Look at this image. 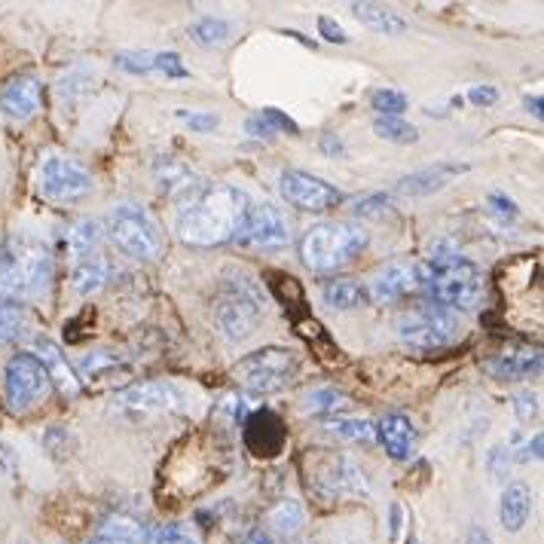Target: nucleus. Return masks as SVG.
I'll list each match as a JSON object with an SVG mask.
<instances>
[{
    "instance_id": "38",
    "label": "nucleus",
    "mask_w": 544,
    "mask_h": 544,
    "mask_svg": "<svg viewBox=\"0 0 544 544\" xmlns=\"http://www.w3.org/2000/svg\"><path fill=\"white\" fill-rule=\"evenodd\" d=\"M147 541H150V544H202V541H199V535H196L190 526H184V523L159 526V529H156Z\"/></svg>"
},
{
    "instance_id": "10",
    "label": "nucleus",
    "mask_w": 544,
    "mask_h": 544,
    "mask_svg": "<svg viewBox=\"0 0 544 544\" xmlns=\"http://www.w3.org/2000/svg\"><path fill=\"white\" fill-rule=\"evenodd\" d=\"M37 190L49 202H80L95 190V178L77 159L62 153H46L37 166Z\"/></svg>"
},
{
    "instance_id": "35",
    "label": "nucleus",
    "mask_w": 544,
    "mask_h": 544,
    "mask_svg": "<svg viewBox=\"0 0 544 544\" xmlns=\"http://www.w3.org/2000/svg\"><path fill=\"white\" fill-rule=\"evenodd\" d=\"M28 324V315L19 303L10 300H0V343H10L16 340Z\"/></svg>"
},
{
    "instance_id": "47",
    "label": "nucleus",
    "mask_w": 544,
    "mask_h": 544,
    "mask_svg": "<svg viewBox=\"0 0 544 544\" xmlns=\"http://www.w3.org/2000/svg\"><path fill=\"white\" fill-rule=\"evenodd\" d=\"M383 208H392V199L386 193H376V196H367L358 202V214H383Z\"/></svg>"
},
{
    "instance_id": "6",
    "label": "nucleus",
    "mask_w": 544,
    "mask_h": 544,
    "mask_svg": "<svg viewBox=\"0 0 544 544\" xmlns=\"http://www.w3.org/2000/svg\"><path fill=\"white\" fill-rule=\"evenodd\" d=\"M297 376V355L291 349L282 346H266L257 349L251 355H245L242 361L233 364V379L257 395H276L285 392Z\"/></svg>"
},
{
    "instance_id": "42",
    "label": "nucleus",
    "mask_w": 544,
    "mask_h": 544,
    "mask_svg": "<svg viewBox=\"0 0 544 544\" xmlns=\"http://www.w3.org/2000/svg\"><path fill=\"white\" fill-rule=\"evenodd\" d=\"M217 413L230 416V422L239 425V422H245V416H248V398H242V395H227L221 404H217Z\"/></svg>"
},
{
    "instance_id": "45",
    "label": "nucleus",
    "mask_w": 544,
    "mask_h": 544,
    "mask_svg": "<svg viewBox=\"0 0 544 544\" xmlns=\"http://www.w3.org/2000/svg\"><path fill=\"white\" fill-rule=\"evenodd\" d=\"M489 208H493L499 217H505V221H514V217L520 214V208H517V202L514 199H508L505 193H489Z\"/></svg>"
},
{
    "instance_id": "53",
    "label": "nucleus",
    "mask_w": 544,
    "mask_h": 544,
    "mask_svg": "<svg viewBox=\"0 0 544 544\" xmlns=\"http://www.w3.org/2000/svg\"><path fill=\"white\" fill-rule=\"evenodd\" d=\"M239 544H276L269 535H263V532H251V535H245Z\"/></svg>"
},
{
    "instance_id": "46",
    "label": "nucleus",
    "mask_w": 544,
    "mask_h": 544,
    "mask_svg": "<svg viewBox=\"0 0 544 544\" xmlns=\"http://www.w3.org/2000/svg\"><path fill=\"white\" fill-rule=\"evenodd\" d=\"M468 101L477 104V107H489L499 101V89L496 86H471L468 89Z\"/></svg>"
},
{
    "instance_id": "3",
    "label": "nucleus",
    "mask_w": 544,
    "mask_h": 544,
    "mask_svg": "<svg viewBox=\"0 0 544 544\" xmlns=\"http://www.w3.org/2000/svg\"><path fill=\"white\" fill-rule=\"evenodd\" d=\"M56 260L43 239L16 233L0 245V300H37L49 291Z\"/></svg>"
},
{
    "instance_id": "20",
    "label": "nucleus",
    "mask_w": 544,
    "mask_h": 544,
    "mask_svg": "<svg viewBox=\"0 0 544 544\" xmlns=\"http://www.w3.org/2000/svg\"><path fill=\"white\" fill-rule=\"evenodd\" d=\"M37 358H40V364L46 367V373H49V379H52V386H59V392L65 395V398H77L80 395V389H83V383H80V376H77V370L71 367V361L65 358V352L52 343L49 337H37Z\"/></svg>"
},
{
    "instance_id": "44",
    "label": "nucleus",
    "mask_w": 544,
    "mask_h": 544,
    "mask_svg": "<svg viewBox=\"0 0 544 544\" xmlns=\"http://www.w3.org/2000/svg\"><path fill=\"white\" fill-rule=\"evenodd\" d=\"M318 34L328 40V43H349V34L343 31V25L334 22L331 16H321L318 19Z\"/></svg>"
},
{
    "instance_id": "18",
    "label": "nucleus",
    "mask_w": 544,
    "mask_h": 544,
    "mask_svg": "<svg viewBox=\"0 0 544 544\" xmlns=\"http://www.w3.org/2000/svg\"><path fill=\"white\" fill-rule=\"evenodd\" d=\"M541 349H508L499 352L496 358H489L483 364V370L496 379H508V383H517V379H532L541 373Z\"/></svg>"
},
{
    "instance_id": "31",
    "label": "nucleus",
    "mask_w": 544,
    "mask_h": 544,
    "mask_svg": "<svg viewBox=\"0 0 544 544\" xmlns=\"http://www.w3.org/2000/svg\"><path fill=\"white\" fill-rule=\"evenodd\" d=\"M89 544H147V532L141 523L129 517H114L98 529V535Z\"/></svg>"
},
{
    "instance_id": "17",
    "label": "nucleus",
    "mask_w": 544,
    "mask_h": 544,
    "mask_svg": "<svg viewBox=\"0 0 544 544\" xmlns=\"http://www.w3.org/2000/svg\"><path fill=\"white\" fill-rule=\"evenodd\" d=\"M117 68L129 74H166L172 80L190 77L178 52H117Z\"/></svg>"
},
{
    "instance_id": "2",
    "label": "nucleus",
    "mask_w": 544,
    "mask_h": 544,
    "mask_svg": "<svg viewBox=\"0 0 544 544\" xmlns=\"http://www.w3.org/2000/svg\"><path fill=\"white\" fill-rule=\"evenodd\" d=\"M416 276L428 303H438L450 312H474L486 297L483 269L450 245L431 248V254L416 266Z\"/></svg>"
},
{
    "instance_id": "55",
    "label": "nucleus",
    "mask_w": 544,
    "mask_h": 544,
    "mask_svg": "<svg viewBox=\"0 0 544 544\" xmlns=\"http://www.w3.org/2000/svg\"><path fill=\"white\" fill-rule=\"evenodd\" d=\"M407 544H419V541L416 538H407Z\"/></svg>"
},
{
    "instance_id": "26",
    "label": "nucleus",
    "mask_w": 544,
    "mask_h": 544,
    "mask_svg": "<svg viewBox=\"0 0 544 544\" xmlns=\"http://www.w3.org/2000/svg\"><path fill=\"white\" fill-rule=\"evenodd\" d=\"M321 300L328 303L331 309H340V312H352V309H361L370 303V294L361 282L355 279H331L328 285L321 288Z\"/></svg>"
},
{
    "instance_id": "32",
    "label": "nucleus",
    "mask_w": 544,
    "mask_h": 544,
    "mask_svg": "<svg viewBox=\"0 0 544 544\" xmlns=\"http://www.w3.org/2000/svg\"><path fill=\"white\" fill-rule=\"evenodd\" d=\"M107 276H111V266H107V260L98 254V257H89V260H83V263H74V276H71V282H74V291H77L80 297H89V294H95L98 288H104Z\"/></svg>"
},
{
    "instance_id": "29",
    "label": "nucleus",
    "mask_w": 544,
    "mask_h": 544,
    "mask_svg": "<svg viewBox=\"0 0 544 544\" xmlns=\"http://www.w3.org/2000/svg\"><path fill=\"white\" fill-rule=\"evenodd\" d=\"M266 523L279 538H294L306 526V511H303V505L297 499H282L276 508L266 514Z\"/></svg>"
},
{
    "instance_id": "23",
    "label": "nucleus",
    "mask_w": 544,
    "mask_h": 544,
    "mask_svg": "<svg viewBox=\"0 0 544 544\" xmlns=\"http://www.w3.org/2000/svg\"><path fill=\"white\" fill-rule=\"evenodd\" d=\"M156 181H159V190L169 193L172 199H181V196L193 199V196L202 193L199 175L178 159H159L156 162Z\"/></svg>"
},
{
    "instance_id": "12",
    "label": "nucleus",
    "mask_w": 544,
    "mask_h": 544,
    "mask_svg": "<svg viewBox=\"0 0 544 544\" xmlns=\"http://www.w3.org/2000/svg\"><path fill=\"white\" fill-rule=\"evenodd\" d=\"M236 242L248 248H263V251L285 248L291 242V221L282 214V208H276L272 202L251 205Z\"/></svg>"
},
{
    "instance_id": "24",
    "label": "nucleus",
    "mask_w": 544,
    "mask_h": 544,
    "mask_svg": "<svg viewBox=\"0 0 544 544\" xmlns=\"http://www.w3.org/2000/svg\"><path fill=\"white\" fill-rule=\"evenodd\" d=\"M532 514V489L526 483H508L502 493V505H499V520L508 532H520L529 523Z\"/></svg>"
},
{
    "instance_id": "27",
    "label": "nucleus",
    "mask_w": 544,
    "mask_h": 544,
    "mask_svg": "<svg viewBox=\"0 0 544 544\" xmlns=\"http://www.w3.org/2000/svg\"><path fill=\"white\" fill-rule=\"evenodd\" d=\"M328 434L340 441H352V444H373L376 441V422L370 419H358V416H331L321 425Z\"/></svg>"
},
{
    "instance_id": "34",
    "label": "nucleus",
    "mask_w": 544,
    "mask_h": 544,
    "mask_svg": "<svg viewBox=\"0 0 544 544\" xmlns=\"http://www.w3.org/2000/svg\"><path fill=\"white\" fill-rule=\"evenodd\" d=\"M373 132L383 141H392V144H413L419 138V129L410 126L404 117H376Z\"/></svg>"
},
{
    "instance_id": "15",
    "label": "nucleus",
    "mask_w": 544,
    "mask_h": 544,
    "mask_svg": "<svg viewBox=\"0 0 544 544\" xmlns=\"http://www.w3.org/2000/svg\"><path fill=\"white\" fill-rule=\"evenodd\" d=\"M43 104V83L34 74H16L0 89V111L16 123H28L40 114Z\"/></svg>"
},
{
    "instance_id": "40",
    "label": "nucleus",
    "mask_w": 544,
    "mask_h": 544,
    "mask_svg": "<svg viewBox=\"0 0 544 544\" xmlns=\"http://www.w3.org/2000/svg\"><path fill=\"white\" fill-rule=\"evenodd\" d=\"M260 117L266 120V126L272 129V132H288V135H300V126L288 117V114H282V111H276V107H263L260 111Z\"/></svg>"
},
{
    "instance_id": "39",
    "label": "nucleus",
    "mask_w": 544,
    "mask_h": 544,
    "mask_svg": "<svg viewBox=\"0 0 544 544\" xmlns=\"http://www.w3.org/2000/svg\"><path fill=\"white\" fill-rule=\"evenodd\" d=\"M486 468H489V474H493L496 480H508V474H511V450L493 447V450H489V456H486Z\"/></svg>"
},
{
    "instance_id": "19",
    "label": "nucleus",
    "mask_w": 544,
    "mask_h": 544,
    "mask_svg": "<svg viewBox=\"0 0 544 544\" xmlns=\"http://www.w3.org/2000/svg\"><path fill=\"white\" fill-rule=\"evenodd\" d=\"M321 477H315V486L328 496H343V493H364V474L343 456H324Z\"/></svg>"
},
{
    "instance_id": "36",
    "label": "nucleus",
    "mask_w": 544,
    "mask_h": 544,
    "mask_svg": "<svg viewBox=\"0 0 544 544\" xmlns=\"http://www.w3.org/2000/svg\"><path fill=\"white\" fill-rule=\"evenodd\" d=\"M407 95L398 92V89H376L370 95V107L379 114V117H404L407 111Z\"/></svg>"
},
{
    "instance_id": "51",
    "label": "nucleus",
    "mask_w": 544,
    "mask_h": 544,
    "mask_svg": "<svg viewBox=\"0 0 544 544\" xmlns=\"http://www.w3.org/2000/svg\"><path fill=\"white\" fill-rule=\"evenodd\" d=\"M321 147H324V150H328V153H343V141H340L337 135H324Z\"/></svg>"
},
{
    "instance_id": "22",
    "label": "nucleus",
    "mask_w": 544,
    "mask_h": 544,
    "mask_svg": "<svg viewBox=\"0 0 544 544\" xmlns=\"http://www.w3.org/2000/svg\"><path fill=\"white\" fill-rule=\"evenodd\" d=\"M376 438L383 441L386 453L398 462L410 459L416 450V428L404 413H389L383 422L376 425Z\"/></svg>"
},
{
    "instance_id": "49",
    "label": "nucleus",
    "mask_w": 544,
    "mask_h": 544,
    "mask_svg": "<svg viewBox=\"0 0 544 544\" xmlns=\"http://www.w3.org/2000/svg\"><path fill=\"white\" fill-rule=\"evenodd\" d=\"M541 444H544V438H541V434H535V438L520 450V462H532V459H541Z\"/></svg>"
},
{
    "instance_id": "28",
    "label": "nucleus",
    "mask_w": 544,
    "mask_h": 544,
    "mask_svg": "<svg viewBox=\"0 0 544 544\" xmlns=\"http://www.w3.org/2000/svg\"><path fill=\"white\" fill-rule=\"evenodd\" d=\"M352 13L361 25H367L370 31L376 34H404L407 31V22L392 13L389 7H379V4H352Z\"/></svg>"
},
{
    "instance_id": "11",
    "label": "nucleus",
    "mask_w": 544,
    "mask_h": 544,
    "mask_svg": "<svg viewBox=\"0 0 544 544\" xmlns=\"http://www.w3.org/2000/svg\"><path fill=\"white\" fill-rule=\"evenodd\" d=\"M279 190H282L288 205H294L300 211H309V214H324V211L343 205V193L334 184L321 181V178H315L309 172H300V169L282 172Z\"/></svg>"
},
{
    "instance_id": "30",
    "label": "nucleus",
    "mask_w": 544,
    "mask_h": 544,
    "mask_svg": "<svg viewBox=\"0 0 544 544\" xmlns=\"http://www.w3.org/2000/svg\"><path fill=\"white\" fill-rule=\"evenodd\" d=\"M233 31L236 25L230 19H221V16H202L199 22L190 25V37L193 43L205 46V49H217V46H227L233 40Z\"/></svg>"
},
{
    "instance_id": "9",
    "label": "nucleus",
    "mask_w": 544,
    "mask_h": 544,
    "mask_svg": "<svg viewBox=\"0 0 544 544\" xmlns=\"http://www.w3.org/2000/svg\"><path fill=\"white\" fill-rule=\"evenodd\" d=\"M52 395V379L37 355L19 352L4 367V401L13 413H28Z\"/></svg>"
},
{
    "instance_id": "52",
    "label": "nucleus",
    "mask_w": 544,
    "mask_h": 544,
    "mask_svg": "<svg viewBox=\"0 0 544 544\" xmlns=\"http://www.w3.org/2000/svg\"><path fill=\"white\" fill-rule=\"evenodd\" d=\"M526 111H529L535 120H541V95H529V98H526Z\"/></svg>"
},
{
    "instance_id": "41",
    "label": "nucleus",
    "mask_w": 544,
    "mask_h": 544,
    "mask_svg": "<svg viewBox=\"0 0 544 544\" xmlns=\"http://www.w3.org/2000/svg\"><path fill=\"white\" fill-rule=\"evenodd\" d=\"M178 117L193 129V132H214L221 126V117L217 114H202V111H178Z\"/></svg>"
},
{
    "instance_id": "13",
    "label": "nucleus",
    "mask_w": 544,
    "mask_h": 544,
    "mask_svg": "<svg viewBox=\"0 0 544 544\" xmlns=\"http://www.w3.org/2000/svg\"><path fill=\"white\" fill-rule=\"evenodd\" d=\"M114 404L126 413H135V416H147V413H178L184 410L187 398L184 392L175 386V383H141V386H129L123 389Z\"/></svg>"
},
{
    "instance_id": "48",
    "label": "nucleus",
    "mask_w": 544,
    "mask_h": 544,
    "mask_svg": "<svg viewBox=\"0 0 544 544\" xmlns=\"http://www.w3.org/2000/svg\"><path fill=\"white\" fill-rule=\"evenodd\" d=\"M245 132L248 135H254V138H272V135H276V132H272L269 126H266V120L257 114V117H251L248 123H245Z\"/></svg>"
},
{
    "instance_id": "16",
    "label": "nucleus",
    "mask_w": 544,
    "mask_h": 544,
    "mask_svg": "<svg viewBox=\"0 0 544 544\" xmlns=\"http://www.w3.org/2000/svg\"><path fill=\"white\" fill-rule=\"evenodd\" d=\"M413 291H419L416 266H410V263H389V266H383L373 276L367 294L376 303H398V300L410 297Z\"/></svg>"
},
{
    "instance_id": "54",
    "label": "nucleus",
    "mask_w": 544,
    "mask_h": 544,
    "mask_svg": "<svg viewBox=\"0 0 544 544\" xmlns=\"http://www.w3.org/2000/svg\"><path fill=\"white\" fill-rule=\"evenodd\" d=\"M398 529H401V508L395 505L392 508V535H398Z\"/></svg>"
},
{
    "instance_id": "5",
    "label": "nucleus",
    "mask_w": 544,
    "mask_h": 544,
    "mask_svg": "<svg viewBox=\"0 0 544 544\" xmlns=\"http://www.w3.org/2000/svg\"><path fill=\"white\" fill-rule=\"evenodd\" d=\"M107 233H111L114 245L132 257V260H156L166 248L159 224L153 221V214L138 205V202H123L111 211V221H107Z\"/></svg>"
},
{
    "instance_id": "21",
    "label": "nucleus",
    "mask_w": 544,
    "mask_h": 544,
    "mask_svg": "<svg viewBox=\"0 0 544 544\" xmlns=\"http://www.w3.org/2000/svg\"><path fill=\"white\" fill-rule=\"evenodd\" d=\"M465 172H468V166H459V162H438V166H428V169H419V172L401 178L398 190L407 196H428V193L444 190L453 178H459Z\"/></svg>"
},
{
    "instance_id": "1",
    "label": "nucleus",
    "mask_w": 544,
    "mask_h": 544,
    "mask_svg": "<svg viewBox=\"0 0 544 544\" xmlns=\"http://www.w3.org/2000/svg\"><path fill=\"white\" fill-rule=\"evenodd\" d=\"M248 211H251V199L245 190L230 184L208 187L187 202V208L181 211L175 224V233L190 248L227 245L239 236Z\"/></svg>"
},
{
    "instance_id": "4",
    "label": "nucleus",
    "mask_w": 544,
    "mask_h": 544,
    "mask_svg": "<svg viewBox=\"0 0 544 544\" xmlns=\"http://www.w3.org/2000/svg\"><path fill=\"white\" fill-rule=\"evenodd\" d=\"M370 236L352 221H324L306 230L300 239V257L312 272H337L349 266L367 248Z\"/></svg>"
},
{
    "instance_id": "37",
    "label": "nucleus",
    "mask_w": 544,
    "mask_h": 544,
    "mask_svg": "<svg viewBox=\"0 0 544 544\" xmlns=\"http://www.w3.org/2000/svg\"><path fill=\"white\" fill-rule=\"evenodd\" d=\"M120 367V355L114 352H89V358L80 361V373L83 379H98V376H107L111 370Z\"/></svg>"
},
{
    "instance_id": "7",
    "label": "nucleus",
    "mask_w": 544,
    "mask_h": 544,
    "mask_svg": "<svg viewBox=\"0 0 544 544\" xmlns=\"http://www.w3.org/2000/svg\"><path fill=\"white\" fill-rule=\"evenodd\" d=\"M266 312V297L257 282L239 276L230 279L214 303V318L230 340H245Z\"/></svg>"
},
{
    "instance_id": "43",
    "label": "nucleus",
    "mask_w": 544,
    "mask_h": 544,
    "mask_svg": "<svg viewBox=\"0 0 544 544\" xmlns=\"http://www.w3.org/2000/svg\"><path fill=\"white\" fill-rule=\"evenodd\" d=\"M514 413L520 422H532L538 416V398L532 392H520L514 395Z\"/></svg>"
},
{
    "instance_id": "50",
    "label": "nucleus",
    "mask_w": 544,
    "mask_h": 544,
    "mask_svg": "<svg viewBox=\"0 0 544 544\" xmlns=\"http://www.w3.org/2000/svg\"><path fill=\"white\" fill-rule=\"evenodd\" d=\"M465 544H493V538H489V532H486L483 526H471Z\"/></svg>"
},
{
    "instance_id": "33",
    "label": "nucleus",
    "mask_w": 544,
    "mask_h": 544,
    "mask_svg": "<svg viewBox=\"0 0 544 544\" xmlns=\"http://www.w3.org/2000/svg\"><path fill=\"white\" fill-rule=\"evenodd\" d=\"M343 407H349V395H343L337 389H315L303 398V410L312 416H331Z\"/></svg>"
},
{
    "instance_id": "8",
    "label": "nucleus",
    "mask_w": 544,
    "mask_h": 544,
    "mask_svg": "<svg viewBox=\"0 0 544 544\" xmlns=\"http://www.w3.org/2000/svg\"><path fill=\"white\" fill-rule=\"evenodd\" d=\"M395 334L416 349H444L459 340V321L438 303H422L395 318Z\"/></svg>"
},
{
    "instance_id": "14",
    "label": "nucleus",
    "mask_w": 544,
    "mask_h": 544,
    "mask_svg": "<svg viewBox=\"0 0 544 544\" xmlns=\"http://www.w3.org/2000/svg\"><path fill=\"white\" fill-rule=\"evenodd\" d=\"M242 441L245 447L260 456V459H272L279 456L285 441H288V428L285 422L279 419L276 410L269 407H260V410H251L242 422Z\"/></svg>"
},
{
    "instance_id": "25",
    "label": "nucleus",
    "mask_w": 544,
    "mask_h": 544,
    "mask_svg": "<svg viewBox=\"0 0 544 544\" xmlns=\"http://www.w3.org/2000/svg\"><path fill=\"white\" fill-rule=\"evenodd\" d=\"M104 242V230L98 221H92V217H83V221H77L68 236H65V248H68V257L74 263H83L89 257H98V248Z\"/></svg>"
}]
</instances>
